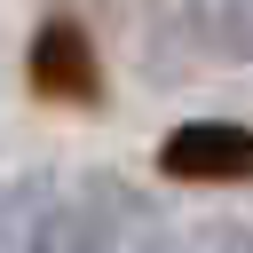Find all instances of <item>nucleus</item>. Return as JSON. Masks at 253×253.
Here are the masks:
<instances>
[{
	"label": "nucleus",
	"instance_id": "obj_1",
	"mask_svg": "<svg viewBox=\"0 0 253 253\" xmlns=\"http://www.w3.org/2000/svg\"><path fill=\"white\" fill-rule=\"evenodd\" d=\"M158 174L166 182H190V190L253 182V126L245 119H182V126H166Z\"/></svg>",
	"mask_w": 253,
	"mask_h": 253
},
{
	"label": "nucleus",
	"instance_id": "obj_2",
	"mask_svg": "<svg viewBox=\"0 0 253 253\" xmlns=\"http://www.w3.org/2000/svg\"><path fill=\"white\" fill-rule=\"evenodd\" d=\"M32 95H47V103H95L103 95L95 40H87L79 16H40V32H32Z\"/></svg>",
	"mask_w": 253,
	"mask_h": 253
},
{
	"label": "nucleus",
	"instance_id": "obj_3",
	"mask_svg": "<svg viewBox=\"0 0 253 253\" xmlns=\"http://www.w3.org/2000/svg\"><path fill=\"white\" fill-rule=\"evenodd\" d=\"M190 24L213 55L229 63H253V0H190Z\"/></svg>",
	"mask_w": 253,
	"mask_h": 253
}]
</instances>
